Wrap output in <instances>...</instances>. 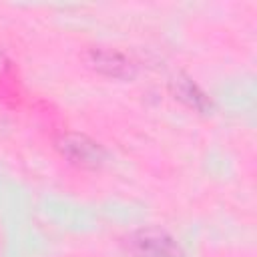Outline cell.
<instances>
[{"instance_id": "1", "label": "cell", "mask_w": 257, "mask_h": 257, "mask_svg": "<svg viewBox=\"0 0 257 257\" xmlns=\"http://www.w3.org/2000/svg\"><path fill=\"white\" fill-rule=\"evenodd\" d=\"M56 151L80 169H100L106 161V151L94 139L82 133H62L54 141Z\"/></svg>"}, {"instance_id": "2", "label": "cell", "mask_w": 257, "mask_h": 257, "mask_svg": "<svg viewBox=\"0 0 257 257\" xmlns=\"http://www.w3.org/2000/svg\"><path fill=\"white\" fill-rule=\"evenodd\" d=\"M128 249L135 257H185L177 239L157 227L135 231L128 237Z\"/></svg>"}, {"instance_id": "3", "label": "cell", "mask_w": 257, "mask_h": 257, "mask_svg": "<svg viewBox=\"0 0 257 257\" xmlns=\"http://www.w3.org/2000/svg\"><path fill=\"white\" fill-rule=\"evenodd\" d=\"M88 64L104 76L110 78H131L135 74V64L128 56L116 50L92 48L88 52Z\"/></svg>"}, {"instance_id": "4", "label": "cell", "mask_w": 257, "mask_h": 257, "mask_svg": "<svg viewBox=\"0 0 257 257\" xmlns=\"http://www.w3.org/2000/svg\"><path fill=\"white\" fill-rule=\"evenodd\" d=\"M169 88H171V92H173V96L177 100H181L185 106H189V108H193L197 112H209L213 108L211 98L199 88V84H195L185 74H177L169 82Z\"/></svg>"}, {"instance_id": "5", "label": "cell", "mask_w": 257, "mask_h": 257, "mask_svg": "<svg viewBox=\"0 0 257 257\" xmlns=\"http://www.w3.org/2000/svg\"><path fill=\"white\" fill-rule=\"evenodd\" d=\"M6 66V54H4V50L0 48V70Z\"/></svg>"}]
</instances>
